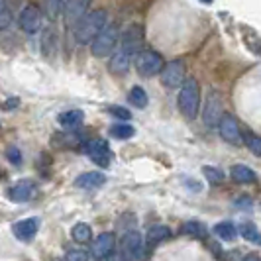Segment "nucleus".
<instances>
[{
  "mask_svg": "<svg viewBox=\"0 0 261 261\" xmlns=\"http://www.w3.org/2000/svg\"><path fill=\"white\" fill-rule=\"evenodd\" d=\"M108 24V16L105 10H92V12L85 14L81 18L77 26H75V39L79 43H91L92 39L100 34V30Z\"/></svg>",
  "mask_w": 261,
  "mask_h": 261,
  "instance_id": "1",
  "label": "nucleus"
},
{
  "mask_svg": "<svg viewBox=\"0 0 261 261\" xmlns=\"http://www.w3.org/2000/svg\"><path fill=\"white\" fill-rule=\"evenodd\" d=\"M179 110L185 118L195 120L200 106V87L195 79H185L181 92H179Z\"/></svg>",
  "mask_w": 261,
  "mask_h": 261,
  "instance_id": "2",
  "label": "nucleus"
},
{
  "mask_svg": "<svg viewBox=\"0 0 261 261\" xmlns=\"http://www.w3.org/2000/svg\"><path fill=\"white\" fill-rule=\"evenodd\" d=\"M118 38H120V30L118 24H106L100 34L91 41V51L94 57H106L116 49Z\"/></svg>",
  "mask_w": 261,
  "mask_h": 261,
  "instance_id": "3",
  "label": "nucleus"
},
{
  "mask_svg": "<svg viewBox=\"0 0 261 261\" xmlns=\"http://www.w3.org/2000/svg\"><path fill=\"white\" fill-rule=\"evenodd\" d=\"M132 61H134V65H136V71H138L142 77L159 75L161 69H163V57L157 51H151V49L140 51Z\"/></svg>",
  "mask_w": 261,
  "mask_h": 261,
  "instance_id": "4",
  "label": "nucleus"
},
{
  "mask_svg": "<svg viewBox=\"0 0 261 261\" xmlns=\"http://www.w3.org/2000/svg\"><path fill=\"white\" fill-rule=\"evenodd\" d=\"M120 255L124 261H140L144 255V240L138 230H128L120 242Z\"/></svg>",
  "mask_w": 261,
  "mask_h": 261,
  "instance_id": "5",
  "label": "nucleus"
},
{
  "mask_svg": "<svg viewBox=\"0 0 261 261\" xmlns=\"http://www.w3.org/2000/svg\"><path fill=\"white\" fill-rule=\"evenodd\" d=\"M118 39H120V47L118 49H122L128 55H132V57H136L140 53L142 43H144V30H142L140 24H130V26H126V30L122 32V36Z\"/></svg>",
  "mask_w": 261,
  "mask_h": 261,
  "instance_id": "6",
  "label": "nucleus"
},
{
  "mask_svg": "<svg viewBox=\"0 0 261 261\" xmlns=\"http://www.w3.org/2000/svg\"><path fill=\"white\" fill-rule=\"evenodd\" d=\"M83 151L91 157L96 165H100V167H108L110 165V147H108V142L102 140V138L87 140L83 144Z\"/></svg>",
  "mask_w": 261,
  "mask_h": 261,
  "instance_id": "7",
  "label": "nucleus"
},
{
  "mask_svg": "<svg viewBox=\"0 0 261 261\" xmlns=\"http://www.w3.org/2000/svg\"><path fill=\"white\" fill-rule=\"evenodd\" d=\"M185 73H187V67L181 59L169 61V65H163L161 73H159L161 85L167 87V89H175V87L185 83Z\"/></svg>",
  "mask_w": 261,
  "mask_h": 261,
  "instance_id": "8",
  "label": "nucleus"
},
{
  "mask_svg": "<svg viewBox=\"0 0 261 261\" xmlns=\"http://www.w3.org/2000/svg\"><path fill=\"white\" fill-rule=\"evenodd\" d=\"M218 132L222 136L224 142L232 145H242V130L240 124L232 114H222L218 120Z\"/></svg>",
  "mask_w": 261,
  "mask_h": 261,
  "instance_id": "9",
  "label": "nucleus"
},
{
  "mask_svg": "<svg viewBox=\"0 0 261 261\" xmlns=\"http://www.w3.org/2000/svg\"><path fill=\"white\" fill-rule=\"evenodd\" d=\"M18 24H20V28L26 34H36L39 28H41V12H39L38 6L36 4H28L26 8L20 12Z\"/></svg>",
  "mask_w": 261,
  "mask_h": 261,
  "instance_id": "10",
  "label": "nucleus"
},
{
  "mask_svg": "<svg viewBox=\"0 0 261 261\" xmlns=\"http://www.w3.org/2000/svg\"><path fill=\"white\" fill-rule=\"evenodd\" d=\"M114 244H116V238L112 232H105V234H100L96 240H94V244H92L91 248V253L94 259H106L112 251H114Z\"/></svg>",
  "mask_w": 261,
  "mask_h": 261,
  "instance_id": "11",
  "label": "nucleus"
},
{
  "mask_svg": "<svg viewBox=\"0 0 261 261\" xmlns=\"http://www.w3.org/2000/svg\"><path fill=\"white\" fill-rule=\"evenodd\" d=\"M222 116V98L218 92H210L208 98H206V108L202 112V118H204V124L206 126H216L218 120Z\"/></svg>",
  "mask_w": 261,
  "mask_h": 261,
  "instance_id": "12",
  "label": "nucleus"
},
{
  "mask_svg": "<svg viewBox=\"0 0 261 261\" xmlns=\"http://www.w3.org/2000/svg\"><path fill=\"white\" fill-rule=\"evenodd\" d=\"M39 230V218H26V220H20L12 226V234L20 240V242H32Z\"/></svg>",
  "mask_w": 261,
  "mask_h": 261,
  "instance_id": "13",
  "label": "nucleus"
},
{
  "mask_svg": "<svg viewBox=\"0 0 261 261\" xmlns=\"http://www.w3.org/2000/svg\"><path fill=\"white\" fill-rule=\"evenodd\" d=\"M91 4L89 2H83V0H75V2H63V16H65V24L67 26H77L81 22V18L87 14V8Z\"/></svg>",
  "mask_w": 261,
  "mask_h": 261,
  "instance_id": "14",
  "label": "nucleus"
},
{
  "mask_svg": "<svg viewBox=\"0 0 261 261\" xmlns=\"http://www.w3.org/2000/svg\"><path fill=\"white\" fill-rule=\"evenodd\" d=\"M34 193H36V183L28 181V179H22V181L14 185L12 189H8V196L14 202H26L28 198L34 196Z\"/></svg>",
  "mask_w": 261,
  "mask_h": 261,
  "instance_id": "15",
  "label": "nucleus"
},
{
  "mask_svg": "<svg viewBox=\"0 0 261 261\" xmlns=\"http://www.w3.org/2000/svg\"><path fill=\"white\" fill-rule=\"evenodd\" d=\"M132 59H134L132 55H128V53L122 51V49H118V51L110 57V61H108L110 73H112V75H126L132 65Z\"/></svg>",
  "mask_w": 261,
  "mask_h": 261,
  "instance_id": "16",
  "label": "nucleus"
},
{
  "mask_svg": "<svg viewBox=\"0 0 261 261\" xmlns=\"http://www.w3.org/2000/svg\"><path fill=\"white\" fill-rule=\"evenodd\" d=\"M106 183V175L100 171H89V173H83L75 179V187L77 189H98Z\"/></svg>",
  "mask_w": 261,
  "mask_h": 261,
  "instance_id": "17",
  "label": "nucleus"
},
{
  "mask_svg": "<svg viewBox=\"0 0 261 261\" xmlns=\"http://www.w3.org/2000/svg\"><path fill=\"white\" fill-rule=\"evenodd\" d=\"M59 124L65 128L67 132H75L85 122V112L79 110V108H73V110H67L63 114H59Z\"/></svg>",
  "mask_w": 261,
  "mask_h": 261,
  "instance_id": "18",
  "label": "nucleus"
},
{
  "mask_svg": "<svg viewBox=\"0 0 261 261\" xmlns=\"http://www.w3.org/2000/svg\"><path fill=\"white\" fill-rule=\"evenodd\" d=\"M171 236V228L169 226H163V224H157V226H151L145 234V248H155L157 244L165 242Z\"/></svg>",
  "mask_w": 261,
  "mask_h": 261,
  "instance_id": "19",
  "label": "nucleus"
},
{
  "mask_svg": "<svg viewBox=\"0 0 261 261\" xmlns=\"http://www.w3.org/2000/svg\"><path fill=\"white\" fill-rule=\"evenodd\" d=\"M230 175H232V179H234L236 183H242V185H248V183H255V171L248 167V165H242V163H236L232 165V169H230Z\"/></svg>",
  "mask_w": 261,
  "mask_h": 261,
  "instance_id": "20",
  "label": "nucleus"
},
{
  "mask_svg": "<svg viewBox=\"0 0 261 261\" xmlns=\"http://www.w3.org/2000/svg\"><path fill=\"white\" fill-rule=\"evenodd\" d=\"M214 234L224 242H234L238 238V228L230 220H224V222H218L214 226Z\"/></svg>",
  "mask_w": 261,
  "mask_h": 261,
  "instance_id": "21",
  "label": "nucleus"
},
{
  "mask_svg": "<svg viewBox=\"0 0 261 261\" xmlns=\"http://www.w3.org/2000/svg\"><path fill=\"white\" fill-rule=\"evenodd\" d=\"M81 142H83L81 136L75 132H65V134H59L53 138V145H57V147H77L81 145Z\"/></svg>",
  "mask_w": 261,
  "mask_h": 261,
  "instance_id": "22",
  "label": "nucleus"
},
{
  "mask_svg": "<svg viewBox=\"0 0 261 261\" xmlns=\"http://www.w3.org/2000/svg\"><path fill=\"white\" fill-rule=\"evenodd\" d=\"M181 234H187L191 238H198V240H204L206 238V228L204 224L196 222V220H189L187 224L181 226Z\"/></svg>",
  "mask_w": 261,
  "mask_h": 261,
  "instance_id": "23",
  "label": "nucleus"
},
{
  "mask_svg": "<svg viewBox=\"0 0 261 261\" xmlns=\"http://www.w3.org/2000/svg\"><path fill=\"white\" fill-rule=\"evenodd\" d=\"M71 236H73V240H75L77 244H87V242H91L92 230H91V226H89V224L79 222V224H75V226H73Z\"/></svg>",
  "mask_w": 261,
  "mask_h": 261,
  "instance_id": "24",
  "label": "nucleus"
},
{
  "mask_svg": "<svg viewBox=\"0 0 261 261\" xmlns=\"http://www.w3.org/2000/svg\"><path fill=\"white\" fill-rule=\"evenodd\" d=\"M128 100H130V105H134V106H138V108H145L147 106V92L142 89V87H132V91H130V94H128Z\"/></svg>",
  "mask_w": 261,
  "mask_h": 261,
  "instance_id": "25",
  "label": "nucleus"
},
{
  "mask_svg": "<svg viewBox=\"0 0 261 261\" xmlns=\"http://www.w3.org/2000/svg\"><path fill=\"white\" fill-rule=\"evenodd\" d=\"M134 126L130 124H114V126H110V136L112 138H116V140H130L134 138Z\"/></svg>",
  "mask_w": 261,
  "mask_h": 261,
  "instance_id": "26",
  "label": "nucleus"
},
{
  "mask_svg": "<svg viewBox=\"0 0 261 261\" xmlns=\"http://www.w3.org/2000/svg\"><path fill=\"white\" fill-rule=\"evenodd\" d=\"M242 144H246L251 149V153L255 157H259L261 155V140H259V136L257 134H253V132H246L244 136H242Z\"/></svg>",
  "mask_w": 261,
  "mask_h": 261,
  "instance_id": "27",
  "label": "nucleus"
},
{
  "mask_svg": "<svg viewBox=\"0 0 261 261\" xmlns=\"http://www.w3.org/2000/svg\"><path fill=\"white\" fill-rule=\"evenodd\" d=\"M240 234L244 236L251 244H259V230L253 222H244L240 226Z\"/></svg>",
  "mask_w": 261,
  "mask_h": 261,
  "instance_id": "28",
  "label": "nucleus"
},
{
  "mask_svg": "<svg viewBox=\"0 0 261 261\" xmlns=\"http://www.w3.org/2000/svg\"><path fill=\"white\" fill-rule=\"evenodd\" d=\"M202 175L208 179L210 183H222L224 177H226L218 167H210V165H204V167H202Z\"/></svg>",
  "mask_w": 261,
  "mask_h": 261,
  "instance_id": "29",
  "label": "nucleus"
},
{
  "mask_svg": "<svg viewBox=\"0 0 261 261\" xmlns=\"http://www.w3.org/2000/svg\"><path fill=\"white\" fill-rule=\"evenodd\" d=\"M43 10L47 12V18L49 20H55L59 14H63V2L55 0V2H45L43 4Z\"/></svg>",
  "mask_w": 261,
  "mask_h": 261,
  "instance_id": "30",
  "label": "nucleus"
},
{
  "mask_svg": "<svg viewBox=\"0 0 261 261\" xmlns=\"http://www.w3.org/2000/svg\"><path fill=\"white\" fill-rule=\"evenodd\" d=\"M65 261H89V253L83 251V249H69Z\"/></svg>",
  "mask_w": 261,
  "mask_h": 261,
  "instance_id": "31",
  "label": "nucleus"
},
{
  "mask_svg": "<svg viewBox=\"0 0 261 261\" xmlns=\"http://www.w3.org/2000/svg\"><path fill=\"white\" fill-rule=\"evenodd\" d=\"M6 157H8V161H10L12 165H22V153H20V149H18L16 145H10V147L6 149Z\"/></svg>",
  "mask_w": 261,
  "mask_h": 261,
  "instance_id": "32",
  "label": "nucleus"
},
{
  "mask_svg": "<svg viewBox=\"0 0 261 261\" xmlns=\"http://www.w3.org/2000/svg\"><path fill=\"white\" fill-rule=\"evenodd\" d=\"M108 112H110V114H114L116 118H120V120H130L132 118L130 110H126V108H122V106H110V108H108Z\"/></svg>",
  "mask_w": 261,
  "mask_h": 261,
  "instance_id": "33",
  "label": "nucleus"
},
{
  "mask_svg": "<svg viewBox=\"0 0 261 261\" xmlns=\"http://www.w3.org/2000/svg\"><path fill=\"white\" fill-rule=\"evenodd\" d=\"M10 22H12V16L8 10H2L0 12V30H6V28L10 26Z\"/></svg>",
  "mask_w": 261,
  "mask_h": 261,
  "instance_id": "34",
  "label": "nucleus"
},
{
  "mask_svg": "<svg viewBox=\"0 0 261 261\" xmlns=\"http://www.w3.org/2000/svg\"><path fill=\"white\" fill-rule=\"evenodd\" d=\"M236 208H240V210H246V208H251V198L249 196H240L238 200H236Z\"/></svg>",
  "mask_w": 261,
  "mask_h": 261,
  "instance_id": "35",
  "label": "nucleus"
},
{
  "mask_svg": "<svg viewBox=\"0 0 261 261\" xmlns=\"http://www.w3.org/2000/svg\"><path fill=\"white\" fill-rule=\"evenodd\" d=\"M185 185H189V189L193 193H200L202 191V185L198 183V181H193V179H185Z\"/></svg>",
  "mask_w": 261,
  "mask_h": 261,
  "instance_id": "36",
  "label": "nucleus"
},
{
  "mask_svg": "<svg viewBox=\"0 0 261 261\" xmlns=\"http://www.w3.org/2000/svg\"><path fill=\"white\" fill-rule=\"evenodd\" d=\"M20 106V98H8L4 102V110H16Z\"/></svg>",
  "mask_w": 261,
  "mask_h": 261,
  "instance_id": "37",
  "label": "nucleus"
},
{
  "mask_svg": "<svg viewBox=\"0 0 261 261\" xmlns=\"http://www.w3.org/2000/svg\"><path fill=\"white\" fill-rule=\"evenodd\" d=\"M106 261H124V257H122L120 253H114V251H112V253L106 257Z\"/></svg>",
  "mask_w": 261,
  "mask_h": 261,
  "instance_id": "38",
  "label": "nucleus"
},
{
  "mask_svg": "<svg viewBox=\"0 0 261 261\" xmlns=\"http://www.w3.org/2000/svg\"><path fill=\"white\" fill-rule=\"evenodd\" d=\"M242 261H259V255L257 253H248Z\"/></svg>",
  "mask_w": 261,
  "mask_h": 261,
  "instance_id": "39",
  "label": "nucleus"
},
{
  "mask_svg": "<svg viewBox=\"0 0 261 261\" xmlns=\"http://www.w3.org/2000/svg\"><path fill=\"white\" fill-rule=\"evenodd\" d=\"M2 10H6V4H4V2L0 0V12H2Z\"/></svg>",
  "mask_w": 261,
  "mask_h": 261,
  "instance_id": "40",
  "label": "nucleus"
},
{
  "mask_svg": "<svg viewBox=\"0 0 261 261\" xmlns=\"http://www.w3.org/2000/svg\"><path fill=\"white\" fill-rule=\"evenodd\" d=\"M55 261H59V259H55Z\"/></svg>",
  "mask_w": 261,
  "mask_h": 261,
  "instance_id": "41",
  "label": "nucleus"
}]
</instances>
